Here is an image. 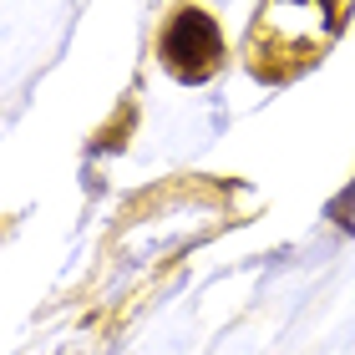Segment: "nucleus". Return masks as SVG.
Returning <instances> with one entry per match:
<instances>
[{"label":"nucleus","instance_id":"obj_1","mask_svg":"<svg viewBox=\"0 0 355 355\" xmlns=\"http://www.w3.org/2000/svg\"><path fill=\"white\" fill-rule=\"evenodd\" d=\"M345 15H350V0H264L259 31H254L259 71L269 67V56H289V67L315 61L340 36Z\"/></svg>","mask_w":355,"mask_h":355},{"label":"nucleus","instance_id":"obj_2","mask_svg":"<svg viewBox=\"0 0 355 355\" xmlns=\"http://www.w3.org/2000/svg\"><path fill=\"white\" fill-rule=\"evenodd\" d=\"M218 56H223V36H218L214 15H208V10H193V6L178 10L173 26H168V36H163V61H168V71L183 76V82H203V76H214Z\"/></svg>","mask_w":355,"mask_h":355}]
</instances>
